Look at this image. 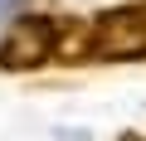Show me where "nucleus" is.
<instances>
[{
	"label": "nucleus",
	"mask_w": 146,
	"mask_h": 141,
	"mask_svg": "<svg viewBox=\"0 0 146 141\" xmlns=\"http://www.w3.org/2000/svg\"><path fill=\"white\" fill-rule=\"evenodd\" d=\"M131 58H146V0L88 20V63H131Z\"/></svg>",
	"instance_id": "f03ea898"
},
{
	"label": "nucleus",
	"mask_w": 146,
	"mask_h": 141,
	"mask_svg": "<svg viewBox=\"0 0 146 141\" xmlns=\"http://www.w3.org/2000/svg\"><path fill=\"white\" fill-rule=\"evenodd\" d=\"M49 63H88V20L73 15H20L0 39L5 73H34Z\"/></svg>",
	"instance_id": "f257e3e1"
}]
</instances>
